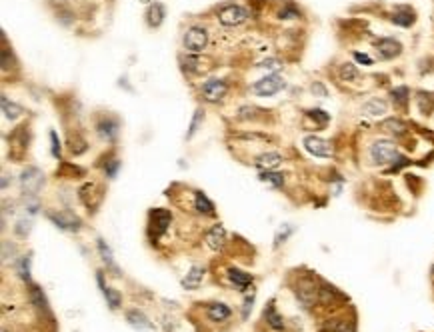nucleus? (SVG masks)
Returning <instances> with one entry per match:
<instances>
[{"mask_svg":"<svg viewBox=\"0 0 434 332\" xmlns=\"http://www.w3.org/2000/svg\"><path fill=\"white\" fill-rule=\"evenodd\" d=\"M194 208L196 212L200 214H206V216H214V204L210 202V198L202 192H196V198H194Z\"/></svg>","mask_w":434,"mask_h":332,"instance_id":"obj_17","label":"nucleus"},{"mask_svg":"<svg viewBox=\"0 0 434 332\" xmlns=\"http://www.w3.org/2000/svg\"><path fill=\"white\" fill-rule=\"evenodd\" d=\"M118 166H120V162H118V160H110L108 164H106V168H104V170H106V174H108L110 178H114V176H116V172H118Z\"/></svg>","mask_w":434,"mask_h":332,"instance_id":"obj_39","label":"nucleus"},{"mask_svg":"<svg viewBox=\"0 0 434 332\" xmlns=\"http://www.w3.org/2000/svg\"><path fill=\"white\" fill-rule=\"evenodd\" d=\"M18 272L22 280H30V260L28 258H20L18 260Z\"/></svg>","mask_w":434,"mask_h":332,"instance_id":"obj_33","label":"nucleus"},{"mask_svg":"<svg viewBox=\"0 0 434 332\" xmlns=\"http://www.w3.org/2000/svg\"><path fill=\"white\" fill-rule=\"evenodd\" d=\"M300 12L298 10H290V6H286L282 12H280V18H298Z\"/></svg>","mask_w":434,"mask_h":332,"instance_id":"obj_41","label":"nucleus"},{"mask_svg":"<svg viewBox=\"0 0 434 332\" xmlns=\"http://www.w3.org/2000/svg\"><path fill=\"white\" fill-rule=\"evenodd\" d=\"M96 244H98V252H100V256H102V260L108 264L110 268L114 270V272H118V268H116V264H114V256H112V252H110L108 244L102 240V238H98L96 240Z\"/></svg>","mask_w":434,"mask_h":332,"instance_id":"obj_25","label":"nucleus"},{"mask_svg":"<svg viewBox=\"0 0 434 332\" xmlns=\"http://www.w3.org/2000/svg\"><path fill=\"white\" fill-rule=\"evenodd\" d=\"M202 116H204V112L200 110V108L194 112V116H192V124H190V128H188V134H186V138H192V136H194V132H196V128H198V124H200Z\"/></svg>","mask_w":434,"mask_h":332,"instance_id":"obj_34","label":"nucleus"},{"mask_svg":"<svg viewBox=\"0 0 434 332\" xmlns=\"http://www.w3.org/2000/svg\"><path fill=\"white\" fill-rule=\"evenodd\" d=\"M126 320H128L130 326H134L136 330H152L150 320H148L140 310H128V312H126Z\"/></svg>","mask_w":434,"mask_h":332,"instance_id":"obj_12","label":"nucleus"},{"mask_svg":"<svg viewBox=\"0 0 434 332\" xmlns=\"http://www.w3.org/2000/svg\"><path fill=\"white\" fill-rule=\"evenodd\" d=\"M370 160H372V164L376 166H386V164H396V162H400L402 160V156H400V152H398V148H396V144L394 142H390V140H374L372 142V146H370Z\"/></svg>","mask_w":434,"mask_h":332,"instance_id":"obj_1","label":"nucleus"},{"mask_svg":"<svg viewBox=\"0 0 434 332\" xmlns=\"http://www.w3.org/2000/svg\"><path fill=\"white\" fill-rule=\"evenodd\" d=\"M340 78H342V80H346V82L356 80V78H358V70H356V66H354V64H350V62L342 64V66H340Z\"/></svg>","mask_w":434,"mask_h":332,"instance_id":"obj_26","label":"nucleus"},{"mask_svg":"<svg viewBox=\"0 0 434 332\" xmlns=\"http://www.w3.org/2000/svg\"><path fill=\"white\" fill-rule=\"evenodd\" d=\"M280 164H282V154L280 152L268 150V152H262L260 156H256V166L260 170H276Z\"/></svg>","mask_w":434,"mask_h":332,"instance_id":"obj_11","label":"nucleus"},{"mask_svg":"<svg viewBox=\"0 0 434 332\" xmlns=\"http://www.w3.org/2000/svg\"><path fill=\"white\" fill-rule=\"evenodd\" d=\"M334 332H352V326L348 322H336V326L332 328Z\"/></svg>","mask_w":434,"mask_h":332,"instance_id":"obj_42","label":"nucleus"},{"mask_svg":"<svg viewBox=\"0 0 434 332\" xmlns=\"http://www.w3.org/2000/svg\"><path fill=\"white\" fill-rule=\"evenodd\" d=\"M226 90H228L226 82H224V80H218V78H210V80H206V82L200 86L202 98H204L206 102H212V104H216V102H220V100L224 98Z\"/></svg>","mask_w":434,"mask_h":332,"instance_id":"obj_6","label":"nucleus"},{"mask_svg":"<svg viewBox=\"0 0 434 332\" xmlns=\"http://www.w3.org/2000/svg\"><path fill=\"white\" fill-rule=\"evenodd\" d=\"M42 182H44V174L36 166H26L20 172V186L26 196H36L42 188Z\"/></svg>","mask_w":434,"mask_h":332,"instance_id":"obj_3","label":"nucleus"},{"mask_svg":"<svg viewBox=\"0 0 434 332\" xmlns=\"http://www.w3.org/2000/svg\"><path fill=\"white\" fill-rule=\"evenodd\" d=\"M48 218L55 222L60 230H66V232H74L76 228H80V218L70 214V212H50Z\"/></svg>","mask_w":434,"mask_h":332,"instance_id":"obj_8","label":"nucleus"},{"mask_svg":"<svg viewBox=\"0 0 434 332\" xmlns=\"http://www.w3.org/2000/svg\"><path fill=\"white\" fill-rule=\"evenodd\" d=\"M260 180L268 182L274 188H280V186L284 184V176H282L280 172H274V170H262V172H260Z\"/></svg>","mask_w":434,"mask_h":332,"instance_id":"obj_24","label":"nucleus"},{"mask_svg":"<svg viewBox=\"0 0 434 332\" xmlns=\"http://www.w3.org/2000/svg\"><path fill=\"white\" fill-rule=\"evenodd\" d=\"M304 148L312 154V156H318V158H330L332 156V144L324 140V138H318V136H304L302 140Z\"/></svg>","mask_w":434,"mask_h":332,"instance_id":"obj_7","label":"nucleus"},{"mask_svg":"<svg viewBox=\"0 0 434 332\" xmlns=\"http://www.w3.org/2000/svg\"><path fill=\"white\" fill-rule=\"evenodd\" d=\"M354 60H356V62H360V64H366V66H370V64H372V58H370V56H366L364 52H354Z\"/></svg>","mask_w":434,"mask_h":332,"instance_id":"obj_40","label":"nucleus"},{"mask_svg":"<svg viewBox=\"0 0 434 332\" xmlns=\"http://www.w3.org/2000/svg\"><path fill=\"white\" fill-rule=\"evenodd\" d=\"M284 78L280 74H268L252 84V94L256 96H274L284 88Z\"/></svg>","mask_w":434,"mask_h":332,"instance_id":"obj_5","label":"nucleus"},{"mask_svg":"<svg viewBox=\"0 0 434 332\" xmlns=\"http://www.w3.org/2000/svg\"><path fill=\"white\" fill-rule=\"evenodd\" d=\"M252 302H254V294H248L246 300H244V304H242V318H244V320L248 318V312H250V308H252Z\"/></svg>","mask_w":434,"mask_h":332,"instance_id":"obj_37","label":"nucleus"},{"mask_svg":"<svg viewBox=\"0 0 434 332\" xmlns=\"http://www.w3.org/2000/svg\"><path fill=\"white\" fill-rule=\"evenodd\" d=\"M258 68H270L272 74H278V70L282 68V64H280L278 60H274V58H268V60L260 62V64H258Z\"/></svg>","mask_w":434,"mask_h":332,"instance_id":"obj_35","label":"nucleus"},{"mask_svg":"<svg viewBox=\"0 0 434 332\" xmlns=\"http://www.w3.org/2000/svg\"><path fill=\"white\" fill-rule=\"evenodd\" d=\"M2 114L6 120H16L20 114H22V108L14 102H10L6 96H2Z\"/></svg>","mask_w":434,"mask_h":332,"instance_id":"obj_22","label":"nucleus"},{"mask_svg":"<svg viewBox=\"0 0 434 332\" xmlns=\"http://www.w3.org/2000/svg\"><path fill=\"white\" fill-rule=\"evenodd\" d=\"M154 216V224H152V228L156 230V236H160L166 232V228H168V224H170V214L166 212V210H156V212H152Z\"/></svg>","mask_w":434,"mask_h":332,"instance_id":"obj_19","label":"nucleus"},{"mask_svg":"<svg viewBox=\"0 0 434 332\" xmlns=\"http://www.w3.org/2000/svg\"><path fill=\"white\" fill-rule=\"evenodd\" d=\"M184 48L188 52H202L206 46H208V32L206 28L202 26H190L184 34V40H182Z\"/></svg>","mask_w":434,"mask_h":332,"instance_id":"obj_4","label":"nucleus"},{"mask_svg":"<svg viewBox=\"0 0 434 332\" xmlns=\"http://www.w3.org/2000/svg\"><path fill=\"white\" fill-rule=\"evenodd\" d=\"M386 110H388V104L384 100H380V98H370L362 106V112L366 116H370V118H378L382 114H386Z\"/></svg>","mask_w":434,"mask_h":332,"instance_id":"obj_13","label":"nucleus"},{"mask_svg":"<svg viewBox=\"0 0 434 332\" xmlns=\"http://www.w3.org/2000/svg\"><path fill=\"white\" fill-rule=\"evenodd\" d=\"M102 292H104V298H106L108 306L112 308V310H116V308L120 306V302H122V296H120V294H118L114 288H110V286H106Z\"/></svg>","mask_w":434,"mask_h":332,"instance_id":"obj_27","label":"nucleus"},{"mask_svg":"<svg viewBox=\"0 0 434 332\" xmlns=\"http://www.w3.org/2000/svg\"><path fill=\"white\" fill-rule=\"evenodd\" d=\"M264 318H266V322L270 324L272 328H276V330H282V328H284V320H282V316L276 312L274 304H270V306L264 310Z\"/></svg>","mask_w":434,"mask_h":332,"instance_id":"obj_23","label":"nucleus"},{"mask_svg":"<svg viewBox=\"0 0 434 332\" xmlns=\"http://www.w3.org/2000/svg\"><path fill=\"white\" fill-rule=\"evenodd\" d=\"M376 50H378V54L382 56L384 60H390V58L400 54L402 46H400V42L394 40V38H382V40L376 42Z\"/></svg>","mask_w":434,"mask_h":332,"instance_id":"obj_9","label":"nucleus"},{"mask_svg":"<svg viewBox=\"0 0 434 332\" xmlns=\"http://www.w3.org/2000/svg\"><path fill=\"white\" fill-rule=\"evenodd\" d=\"M50 142H52V154L58 158L60 156V142H58V136H56L55 130H50Z\"/></svg>","mask_w":434,"mask_h":332,"instance_id":"obj_38","label":"nucleus"},{"mask_svg":"<svg viewBox=\"0 0 434 332\" xmlns=\"http://www.w3.org/2000/svg\"><path fill=\"white\" fill-rule=\"evenodd\" d=\"M206 312H208V318L214 320V322H222V320H226V318L232 314L230 306L224 304V302H214V304H210Z\"/></svg>","mask_w":434,"mask_h":332,"instance_id":"obj_14","label":"nucleus"},{"mask_svg":"<svg viewBox=\"0 0 434 332\" xmlns=\"http://www.w3.org/2000/svg\"><path fill=\"white\" fill-rule=\"evenodd\" d=\"M292 232H294V230H292V226H290V224H282V226L278 228L276 236H274V248H278V246H280V242H284Z\"/></svg>","mask_w":434,"mask_h":332,"instance_id":"obj_30","label":"nucleus"},{"mask_svg":"<svg viewBox=\"0 0 434 332\" xmlns=\"http://www.w3.org/2000/svg\"><path fill=\"white\" fill-rule=\"evenodd\" d=\"M392 20H394V24H398V26H410L412 24V20H414V14H412V10L410 8H406V6H402V8H398L396 10V14L392 16Z\"/></svg>","mask_w":434,"mask_h":332,"instance_id":"obj_20","label":"nucleus"},{"mask_svg":"<svg viewBox=\"0 0 434 332\" xmlns=\"http://www.w3.org/2000/svg\"><path fill=\"white\" fill-rule=\"evenodd\" d=\"M312 92H314V94H322V96H326V90L322 88V84H320V82L312 84Z\"/></svg>","mask_w":434,"mask_h":332,"instance_id":"obj_43","label":"nucleus"},{"mask_svg":"<svg viewBox=\"0 0 434 332\" xmlns=\"http://www.w3.org/2000/svg\"><path fill=\"white\" fill-rule=\"evenodd\" d=\"M382 128H384V130H390L392 134H404V132H406V126H404L398 118H388V120L382 124Z\"/></svg>","mask_w":434,"mask_h":332,"instance_id":"obj_28","label":"nucleus"},{"mask_svg":"<svg viewBox=\"0 0 434 332\" xmlns=\"http://www.w3.org/2000/svg\"><path fill=\"white\" fill-rule=\"evenodd\" d=\"M390 94H392V98H394L396 102H400V104H404V102L408 100V88H406V86H398V88H394Z\"/></svg>","mask_w":434,"mask_h":332,"instance_id":"obj_32","label":"nucleus"},{"mask_svg":"<svg viewBox=\"0 0 434 332\" xmlns=\"http://www.w3.org/2000/svg\"><path fill=\"white\" fill-rule=\"evenodd\" d=\"M30 298H32V302H34L38 308H44V310H48V304H46L44 292H42L38 286H32V290H30Z\"/></svg>","mask_w":434,"mask_h":332,"instance_id":"obj_29","label":"nucleus"},{"mask_svg":"<svg viewBox=\"0 0 434 332\" xmlns=\"http://www.w3.org/2000/svg\"><path fill=\"white\" fill-rule=\"evenodd\" d=\"M206 242H208V246L210 248H222V244H224V228L222 226H214L208 234H206Z\"/></svg>","mask_w":434,"mask_h":332,"instance_id":"obj_21","label":"nucleus"},{"mask_svg":"<svg viewBox=\"0 0 434 332\" xmlns=\"http://www.w3.org/2000/svg\"><path fill=\"white\" fill-rule=\"evenodd\" d=\"M248 16H250V10L244 4H228V6H222L218 10V22L224 28L240 26L248 20Z\"/></svg>","mask_w":434,"mask_h":332,"instance_id":"obj_2","label":"nucleus"},{"mask_svg":"<svg viewBox=\"0 0 434 332\" xmlns=\"http://www.w3.org/2000/svg\"><path fill=\"white\" fill-rule=\"evenodd\" d=\"M204 274H206V268H204V266L194 264V266L188 270V274L182 278V286H184L186 290H196V288L202 284Z\"/></svg>","mask_w":434,"mask_h":332,"instance_id":"obj_10","label":"nucleus"},{"mask_svg":"<svg viewBox=\"0 0 434 332\" xmlns=\"http://www.w3.org/2000/svg\"><path fill=\"white\" fill-rule=\"evenodd\" d=\"M228 280L238 288V290H244L246 286H250V282H252V276L250 274H246V272H242L240 268H228Z\"/></svg>","mask_w":434,"mask_h":332,"instance_id":"obj_15","label":"nucleus"},{"mask_svg":"<svg viewBox=\"0 0 434 332\" xmlns=\"http://www.w3.org/2000/svg\"><path fill=\"white\" fill-rule=\"evenodd\" d=\"M164 6L160 4V2H152L150 6H148V12H146V20H148V24L150 26H160L162 24V20H164Z\"/></svg>","mask_w":434,"mask_h":332,"instance_id":"obj_16","label":"nucleus"},{"mask_svg":"<svg viewBox=\"0 0 434 332\" xmlns=\"http://www.w3.org/2000/svg\"><path fill=\"white\" fill-rule=\"evenodd\" d=\"M98 134L102 136V138H106V140H114L116 136H118V122L116 120H110V118H106V120H102L100 124H98Z\"/></svg>","mask_w":434,"mask_h":332,"instance_id":"obj_18","label":"nucleus"},{"mask_svg":"<svg viewBox=\"0 0 434 332\" xmlns=\"http://www.w3.org/2000/svg\"><path fill=\"white\" fill-rule=\"evenodd\" d=\"M8 254H10V256H12V260H14V256H16V246H14V244L4 242V246H2V260H4V264L8 262Z\"/></svg>","mask_w":434,"mask_h":332,"instance_id":"obj_36","label":"nucleus"},{"mask_svg":"<svg viewBox=\"0 0 434 332\" xmlns=\"http://www.w3.org/2000/svg\"><path fill=\"white\" fill-rule=\"evenodd\" d=\"M30 226H32V220L20 218V220L16 222L14 230H16V234H18V236H28V232H30Z\"/></svg>","mask_w":434,"mask_h":332,"instance_id":"obj_31","label":"nucleus"}]
</instances>
